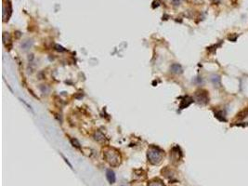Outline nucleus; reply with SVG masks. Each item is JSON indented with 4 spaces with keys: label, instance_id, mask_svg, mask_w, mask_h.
Here are the masks:
<instances>
[{
    "label": "nucleus",
    "instance_id": "9",
    "mask_svg": "<svg viewBox=\"0 0 248 186\" xmlns=\"http://www.w3.org/2000/svg\"><path fill=\"white\" fill-rule=\"evenodd\" d=\"M61 156H63V158L64 159V161H65V163H66V164H67V165H68V166H69L70 168H71L72 169H74V168H73L72 164H71V163H70V162L68 161V159H67V158H66V157H65V156H63V154H61Z\"/></svg>",
    "mask_w": 248,
    "mask_h": 186
},
{
    "label": "nucleus",
    "instance_id": "1",
    "mask_svg": "<svg viewBox=\"0 0 248 186\" xmlns=\"http://www.w3.org/2000/svg\"><path fill=\"white\" fill-rule=\"evenodd\" d=\"M103 156L111 166L116 167L121 163V156L119 152L113 148H107L103 153Z\"/></svg>",
    "mask_w": 248,
    "mask_h": 186
},
{
    "label": "nucleus",
    "instance_id": "4",
    "mask_svg": "<svg viewBox=\"0 0 248 186\" xmlns=\"http://www.w3.org/2000/svg\"><path fill=\"white\" fill-rule=\"evenodd\" d=\"M106 177H107V180L111 184L115 182V174L113 171L112 169H108L106 171Z\"/></svg>",
    "mask_w": 248,
    "mask_h": 186
},
{
    "label": "nucleus",
    "instance_id": "8",
    "mask_svg": "<svg viewBox=\"0 0 248 186\" xmlns=\"http://www.w3.org/2000/svg\"><path fill=\"white\" fill-rule=\"evenodd\" d=\"M148 186H164V185L159 182H150V184Z\"/></svg>",
    "mask_w": 248,
    "mask_h": 186
},
{
    "label": "nucleus",
    "instance_id": "10",
    "mask_svg": "<svg viewBox=\"0 0 248 186\" xmlns=\"http://www.w3.org/2000/svg\"><path fill=\"white\" fill-rule=\"evenodd\" d=\"M212 1L214 2V3H216V4H218V3H219L221 0H212Z\"/></svg>",
    "mask_w": 248,
    "mask_h": 186
},
{
    "label": "nucleus",
    "instance_id": "3",
    "mask_svg": "<svg viewBox=\"0 0 248 186\" xmlns=\"http://www.w3.org/2000/svg\"><path fill=\"white\" fill-rule=\"evenodd\" d=\"M196 100L200 103H204V104L207 103V102H208L207 93L205 91H203V90H201L200 93L196 92Z\"/></svg>",
    "mask_w": 248,
    "mask_h": 186
},
{
    "label": "nucleus",
    "instance_id": "5",
    "mask_svg": "<svg viewBox=\"0 0 248 186\" xmlns=\"http://www.w3.org/2000/svg\"><path fill=\"white\" fill-rule=\"evenodd\" d=\"M172 70H173V72L176 73V74H180V73L182 72L181 66L179 65V64H174V65H172Z\"/></svg>",
    "mask_w": 248,
    "mask_h": 186
},
{
    "label": "nucleus",
    "instance_id": "2",
    "mask_svg": "<svg viewBox=\"0 0 248 186\" xmlns=\"http://www.w3.org/2000/svg\"><path fill=\"white\" fill-rule=\"evenodd\" d=\"M164 153L157 147H152L148 151V159L153 165H158L162 161Z\"/></svg>",
    "mask_w": 248,
    "mask_h": 186
},
{
    "label": "nucleus",
    "instance_id": "7",
    "mask_svg": "<svg viewBox=\"0 0 248 186\" xmlns=\"http://www.w3.org/2000/svg\"><path fill=\"white\" fill-rule=\"evenodd\" d=\"M71 142H72V144L74 146L76 147V148H79V147H80V143H79V142L77 141L76 139H71Z\"/></svg>",
    "mask_w": 248,
    "mask_h": 186
},
{
    "label": "nucleus",
    "instance_id": "6",
    "mask_svg": "<svg viewBox=\"0 0 248 186\" xmlns=\"http://www.w3.org/2000/svg\"><path fill=\"white\" fill-rule=\"evenodd\" d=\"M211 81L216 85V87H218V84L220 85V76H219V75H213L212 78H211Z\"/></svg>",
    "mask_w": 248,
    "mask_h": 186
}]
</instances>
